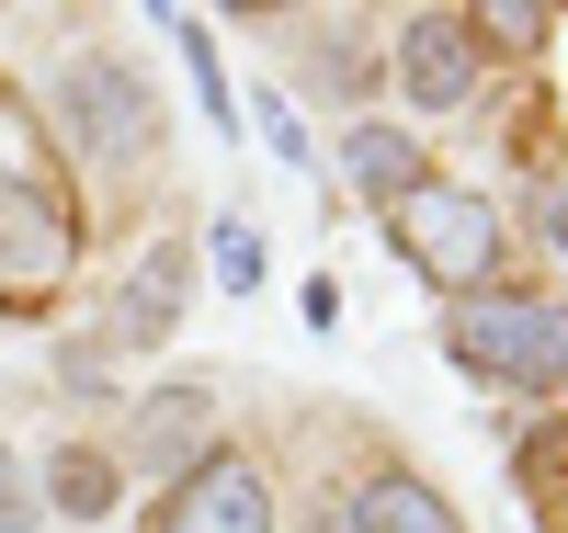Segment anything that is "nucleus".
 I'll list each match as a JSON object with an SVG mask.
<instances>
[{
    "label": "nucleus",
    "mask_w": 568,
    "mask_h": 533,
    "mask_svg": "<svg viewBox=\"0 0 568 533\" xmlns=\"http://www.w3.org/2000/svg\"><path fill=\"white\" fill-rule=\"evenodd\" d=\"M478 34H511V45H535V34H546V12H535V0H511V12H478Z\"/></svg>",
    "instance_id": "nucleus-15"
},
{
    "label": "nucleus",
    "mask_w": 568,
    "mask_h": 533,
    "mask_svg": "<svg viewBox=\"0 0 568 533\" xmlns=\"http://www.w3.org/2000/svg\"><path fill=\"white\" fill-rule=\"evenodd\" d=\"M45 91H58V114H69V136L91 160H149L160 114H149V91H136V69L114 58V45H69Z\"/></svg>",
    "instance_id": "nucleus-4"
},
{
    "label": "nucleus",
    "mask_w": 568,
    "mask_h": 533,
    "mask_svg": "<svg viewBox=\"0 0 568 533\" xmlns=\"http://www.w3.org/2000/svg\"><path fill=\"white\" fill-rule=\"evenodd\" d=\"M171 45H182V69H194V91H205V114L227 125V69H216V45H205V23H171Z\"/></svg>",
    "instance_id": "nucleus-12"
},
{
    "label": "nucleus",
    "mask_w": 568,
    "mask_h": 533,
    "mask_svg": "<svg viewBox=\"0 0 568 533\" xmlns=\"http://www.w3.org/2000/svg\"><path fill=\"white\" fill-rule=\"evenodd\" d=\"M353 533H466V522L420 489V476H375V489L353 500Z\"/></svg>",
    "instance_id": "nucleus-10"
},
{
    "label": "nucleus",
    "mask_w": 568,
    "mask_h": 533,
    "mask_svg": "<svg viewBox=\"0 0 568 533\" xmlns=\"http://www.w3.org/2000/svg\"><path fill=\"white\" fill-rule=\"evenodd\" d=\"M535 216H546V238L568 250V182H546V205H535Z\"/></svg>",
    "instance_id": "nucleus-16"
},
{
    "label": "nucleus",
    "mask_w": 568,
    "mask_h": 533,
    "mask_svg": "<svg viewBox=\"0 0 568 533\" xmlns=\"http://www.w3.org/2000/svg\"><path fill=\"white\" fill-rule=\"evenodd\" d=\"M455 352L500 386H568V307L557 296H466Z\"/></svg>",
    "instance_id": "nucleus-3"
},
{
    "label": "nucleus",
    "mask_w": 568,
    "mask_h": 533,
    "mask_svg": "<svg viewBox=\"0 0 568 533\" xmlns=\"http://www.w3.org/2000/svg\"><path fill=\"white\" fill-rule=\"evenodd\" d=\"M342 160H353V182H364L387 216L409 205L420 182H433V171H420V136H398V125H353V136H342Z\"/></svg>",
    "instance_id": "nucleus-8"
},
{
    "label": "nucleus",
    "mask_w": 568,
    "mask_h": 533,
    "mask_svg": "<svg viewBox=\"0 0 568 533\" xmlns=\"http://www.w3.org/2000/svg\"><path fill=\"white\" fill-rule=\"evenodd\" d=\"M136 465L171 476V489L194 465H216V398H205V386H160V398L136 409Z\"/></svg>",
    "instance_id": "nucleus-7"
},
{
    "label": "nucleus",
    "mask_w": 568,
    "mask_h": 533,
    "mask_svg": "<svg viewBox=\"0 0 568 533\" xmlns=\"http://www.w3.org/2000/svg\"><path fill=\"white\" fill-rule=\"evenodd\" d=\"M398 80H409L420 114L466 103V91H478V23H466V12H409V34H398Z\"/></svg>",
    "instance_id": "nucleus-6"
},
{
    "label": "nucleus",
    "mask_w": 568,
    "mask_h": 533,
    "mask_svg": "<svg viewBox=\"0 0 568 533\" xmlns=\"http://www.w3.org/2000/svg\"><path fill=\"white\" fill-rule=\"evenodd\" d=\"M182 318V250H149V273L114 296V341H171Z\"/></svg>",
    "instance_id": "nucleus-9"
},
{
    "label": "nucleus",
    "mask_w": 568,
    "mask_h": 533,
    "mask_svg": "<svg viewBox=\"0 0 568 533\" xmlns=\"http://www.w3.org/2000/svg\"><path fill=\"white\" fill-rule=\"evenodd\" d=\"M398 262L433 273L444 296H478V284L500 273V216L478 205V193H455V182H420L398 205Z\"/></svg>",
    "instance_id": "nucleus-2"
},
{
    "label": "nucleus",
    "mask_w": 568,
    "mask_h": 533,
    "mask_svg": "<svg viewBox=\"0 0 568 533\" xmlns=\"http://www.w3.org/2000/svg\"><path fill=\"white\" fill-rule=\"evenodd\" d=\"M45 489H58V511L91 522V511H114V465H103V454H58V465H45Z\"/></svg>",
    "instance_id": "nucleus-11"
},
{
    "label": "nucleus",
    "mask_w": 568,
    "mask_h": 533,
    "mask_svg": "<svg viewBox=\"0 0 568 533\" xmlns=\"http://www.w3.org/2000/svg\"><path fill=\"white\" fill-rule=\"evenodd\" d=\"M80 227H69V193L45 182V160L23 148V114L0 103V296H45L69 273Z\"/></svg>",
    "instance_id": "nucleus-1"
},
{
    "label": "nucleus",
    "mask_w": 568,
    "mask_h": 533,
    "mask_svg": "<svg viewBox=\"0 0 568 533\" xmlns=\"http://www.w3.org/2000/svg\"><path fill=\"white\" fill-rule=\"evenodd\" d=\"M160 533H273V489H262V465H240V454L194 465V476L160 500Z\"/></svg>",
    "instance_id": "nucleus-5"
},
{
    "label": "nucleus",
    "mask_w": 568,
    "mask_h": 533,
    "mask_svg": "<svg viewBox=\"0 0 568 533\" xmlns=\"http://www.w3.org/2000/svg\"><path fill=\"white\" fill-rule=\"evenodd\" d=\"M12 522H34V476H23L12 443H0V533H12Z\"/></svg>",
    "instance_id": "nucleus-14"
},
{
    "label": "nucleus",
    "mask_w": 568,
    "mask_h": 533,
    "mask_svg": "<svg viewBox=\"0 0 568 533\" xmlns=\"http://www.w3.org/2000/svg\"><path fill=\"white\" fill-rule=\"evenodd\" d=\"M216 284H227V296H251V284H262V238H251L240 216L216 227Z\"/></svg>",
    "instance_id": "nucleus-13"
}]
</instances>
